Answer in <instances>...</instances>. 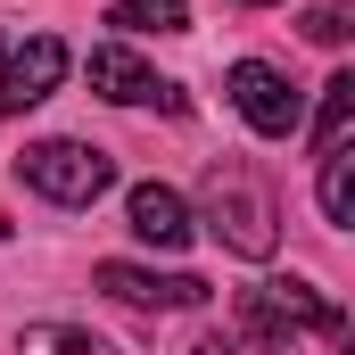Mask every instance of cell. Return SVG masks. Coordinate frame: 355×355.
Wrapping results in <instances>:
<instances>
[{
  "instance_id": "30bf717a",
  "label": "cell",
  "mask_w": 355,
  "mask_h": 355,
  "mask_svg": "<svg viewBox=\"0 0 355 355\" xmlns=\"http://www.w3.org/2000/svg\"><path fill=\"white\" fill-rule=\"evenodd\" d=\"M107 25H124V33H190V0H116Z\"/></svg>"
},
{
  "instance_id": "7c38bea8",
  "label": "cell",
  "mask_w": 355,
  "mask_h": 355,
  "mask_svg": "<svg viewBox=\"0 0 355 355\" xmlns=\"http://www.w3.org/2000/svg\"><path fill=\"white\" fill-rule=\"evenodd\" d=\"M322 215L347 232L355 223V157L347 149H322Z\"/></svg>"
},
{
  "instance_id": "52a82bcc",
  "label": "cell",
  "mask_w": 355,
  "mask_h": 355,
  "mask_svg": "<svg viewBox=\"0 0 355 355\" xmlns=\"http://www.w3.org/2000/svg\"><path fill=\"white\" fill-rule=\"evenodd\" d=\"M58 83H67V42H58V33H33V42H17V50L0 58V107H8V116L42 107Z\"/></svg>"
},
{
  "instance_id": "2e32d148",
  "label": "cell",
  "mask_w": 355,
  "mask_h": 355,
  "mask_svg": "<svg viewBox=\"0 0 355 355\" xmlns=\"http://www.w3.org/2000/svg\"><path fill=\"white\" fill-rule=\"evenodd\" d=\"M0 58H8V42H0Z\"/></svg>"
},
{
  "instance_id": "9a60e30c",
  "label": "cell",
  "mask_w": 355,
  "mask_h": 355,
  "mask_svg": "<svg viewBox=\"0 0 355 355\" xmlns=\"http://www.w3.org/2000/svg\"><path fill=\"white\" fill-rule=\"evenodd\" d=\"M248 8H272V0H248Z\"/></svg>"
},
{
  "instance_id": "8fae6325",
  "label": "cell",
  "mask_w": 355,
  "mask_h": 355,
  "mask_svg": "<svg viewBox=\"0 0 355 355\" xmlns=\"http://www.w3.org/2000/svg\"><path fill=\"white\" fill-rule=\"evenodd\" d=\"M347 124H355V75H331L322 83V116H314V157L347 149Z\"/></svg>"
},
{
  "instance_id": "7a4b0ae2",
  "label": "cell",
  "mask_w": 355,
  "mask_h": 355,
  "mask_svg": "<svg viewBox=\"0 0 355 355\" xmlns=\"http://www.w3.org/2000/svg\"><path fill=\"white\" fill-rule=\"evenodd\" d=\"M240 331H248V339L314 331V339H339V347H347V314H339V297L314 289V281H297V272H281V281H265V289L240 297Z\"/></svg>"
},
{
  "instance_id": "5b68a950",
  "label": "cell",
  "mask_w": 355,
  "mask_h": 355,
  "mask_svg": "<svg viewBox=\"0 0 355 355\" xmlns=\"http://www.w3.org/2000/svg\"><path fill=\"white\" fill-rule=\"evenodd\" d=\"M232 107H240L248 132H265V141H289V132L306 124L297 83H289L281 67H265V58H240V67H232Z\"/></svg>"
},
{
  "instance_id": "5bb4252c",
  "label": "cell",
  "mask_w": 355,
  "mask_h": 355,
  "mask_svg": "<svg viewBox=\"0 0 355 355\" xmlns=\"http://www.w3.org/2000/svg\"><path fill=\"white\" fill-rule=\"evenodd\" d=\"M190 355H257V347H240V339H198Z\"/></svg>"
},
{
  "instance_id": "3957f363",
  "label": "cell",
  "mask_w": 355,
  "mask_h": 355,
  "mask_svg": "<svg viewBox=\"0 0 355 355\" xmlns=\"http://www.w3.org/2000/svg\"><path fill=\"white\" fill-rule=\"evenodd\" d=\"M17 174H25V190H42L50 207H91V198L116 182V166H107V149H91V141H33V149L17 157Z\"/></svg>"
},
{
  "instance_id": "ba28073f",
  "label": "cell",
  "mask_w": 355,
  "mask_h": 355,
  "mask_svg": "<svg viewBox=\"0 0 355 355\" xmlns=\"http://www.w3.org/2000/svg\"><path fill=\"white\" fill-rule=\"evenodd\" d=\"M124 215H132V240H149V248H190V198H182L174 182H132V198H124Z\"/></svg>"
},
{
  "instance_id": "277c9868",
  "label": "cell",
  "mask_w": 355,
  "mask_h": 355,
  "mask_svg": "<svg viewBox=\"0 0 355 355\" xmlns=\"http://www.w3.org/2000/svg\"><path fill=\"white\" fill-rule=\"evenodd\" d=\"M83 75H91V91L107 99V107H166V116H182V83H166L141 50H124V42H99L83 58Z\"/></svg>"
},
{
  "instance_id": "4fadbf2b",
  "label": "cell",
  "mask_w": 355,
  "mask_h": 355,
  "mask_svg": "<svg viewBox=\"0 0 355 355\" xmlns=\"http://www.w3.org/2000/svg\"><path fill=\"white\" fill-rule=\"evenodd\" d=\"M347 33H355V25H347V8H314V17H306V42H322V50H339Z\"/></svg>"
},
{
  "instance_id": "6da1fadb",
  "label": "cell",
  "mask_w": 355,
  "mask_h": 355,
  "mask_svg": "<svg viewBox=\"0 0 355 355\" xmlns=\"http://www.w3.org/2000/svg\"><path fill=\"white\" fill-rule=\"evenodd\" d=\"M190 223H207L232 257H248V265H265L272 248H281V207H272L265 174L248 166V157H215L207 166V215H190Z\"/></svg>"
},
{
  "instance_id": "8992f818",
  "label": "cell",
  "mask_w": 355,
  "mask_h": 355,
  "mask_svg": "<svg viewBox=\"0 0 355 355\" xmlns=\"http://www.w3.org/2000/svg\"><path fill=\"white\" fill-rule=\"evenodd\" d=\"M91 281H99L116 306H141V314H190V306H207V297H215L198 272H149V265H124V257H107Z\"/></svg>"
},
{
  "instance_id": "9c48e42d",
  "label": "cell",
  "mask_w": 355,
  "mask_h": 355,
  "mask_svg": "<svg viewBox=\"0 0 355 355\" xmlns=\"http://www.w3.org/2000/svg\"><path fill=\"white\" fill-rule=\"evenodd\" d=\"M17 355H116V347L99 331H83V322H25Z\"/></svg>"
}]
</instances>
